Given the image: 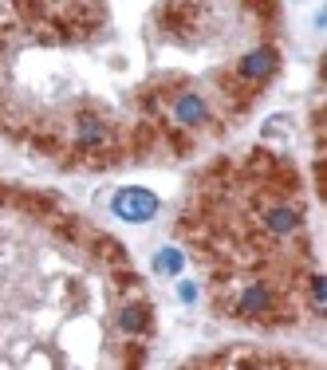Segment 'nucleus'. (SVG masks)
<instances>
[{
  "label": "nucleus",
  "mask_w": 327,
  "mask_h": 370,
  "mask_svg": "<svg viewBox=\"0 0 327 370\" xmlns=\"http://www.w3.org/2000/svg\"><path fill=\"white\" fill-rule=\"evenodd\" d=\"M173 122H178V127H201V122H205V99L193 95V91L178 95V99H173Z\"/></svg>",
  "instance_id": "2"
},
{
  "label": "nucleus",
  "mask_w": 327,
  "mask_h": 370,
  "mask_svg": "<svg viewBox=\"0 0 327 370\" xmlns=\"http://www.w3.org/2000/svg\"><path fill=\"white\" fill-rule=\"evenodd\" d=\"M178 295H181L186 303H193V300H198V287H193V284H181V287H178Z\"/></svg>",
  "instance_id": "6"
},
{
  "label": "nucleus",
  "mask_w": 327,
  "mask_h": 370,
  "mask_svg": "<svg viewBox=\"0 0 327 370\" xmlns=\"http://www.w3.org/2000/svg\"><path fill=\"white\" fill-rule=\"evenodd\" d=\"M142 315H146L142 307H130V312H122V327H127V331H138V327H142Z\"/></svg>",
  "instance_id": "5"
},
{
  "label": "nucleus",
  "mask_w": 327,
  "mask_h": 370,
  "mask_svg": "<svg viewBox=\"0 0 327 370\" xmlns=\"http://www.w3.org/2000/svg\"><path fill=\"white\" fill-rule=\"evenodd\" d=\"M114 217L119 221H130V225H146V221H154L158 213V197L150 194V189H138V185H127V189H119L111 201Z\"/></svg>",
  "instance_id": "1"
},
{
  "label": "nucleus",
  "mask_w": 327,
  "mask_h": 370,
  "mask_svg": "<svg viewBox=\"0 0 327 370\" xmlns=\"http://www.w3.org/2000/svg\"><path fill=\"white\" fill-rule=\"evenodd\" d=\"M181 264H186V256H181L178 248H162V253L154 256V268L162 272V276H173V272H181Z\"/></svg>",
  "instance_id": "4"
},
{
  "label": "nucleus",
  "mask_w": 327,
  "mask_h": 370,
  "mask_svg": "<svg viewBox=\"0 0 327 370\" xmlns=\"http://www.w3.org/2000/svg\"><path fill=\"white\" fill-rule=\"evenodd\" d=\"M272 68H276V51L272 48H257V51H249V56H245L241 75L245 79H264V75H272Z\"/></svg>",
  "instance_id": "3"
}]
</instances>
